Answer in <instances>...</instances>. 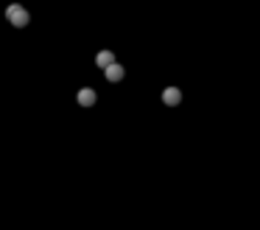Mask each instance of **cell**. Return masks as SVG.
Returning a JSON list of instances; mask_svg holds the SVG:
<instances>
[{"label": "cell", "instance_id": "obj_1", "mask_svg": "<svg viewBox=\"0 0 260 230\" xmlns=\"http://www.w3.org/2000/svg\"><path fill=\"white\" fill-rule=\"evenodd\" d=\"M6 17H8V22H11V26H17V28H25V26L31 22L28 8L20 6V3H11V6L6 8Z\"/></svg>", "mask_w": 260, "mask_h": 230}, {"label": "cell", "instance_id": "obj_2", "mask_svg": "<svg viewBox=\"0 0 260 230\" xmlns=\"http://www.w3.org/2000/svg\"><path fill=\"white\" fill-rule=\"evenodd\" d=\"M104 70H106V82H120L123 76H126V70H123V68H120L118 62H109V65H106Z\"/></svg>", "mask_w": 260, "mask_h": 230}, {"label": "cell", "instance_id": "obj_3", "mask_svg": "<svg viewBox=\"0 0 260 230\" xmlns=\"http://www.w3.org/2000/svg\"><path fill=\"white\" fill-rule=\"evenodd\" d=\"M95 98H98V96H95V90H90V87L78 90V104H81V107H92V104H95Z\"/></svg>", "mask_w": 260, "mask_h": 230}, {"label": "cell", "instance_id": "obj_4", "mask_svg": "<svg viewBox=\"0 0 260 230\" xmlns=\"http://www.w3.org/2000/svg\"><path fill=\"white\" fill-rule=\"evenodd\" d=\"M162 101H165V104H168V107H176V104H179V101H182V93H179V90H176V87H168V90H165V93H162Z\"/></svg>", "mask_w": 260, "mask_h": 230}, {"label": "cell", "instance_id": "obj_5", "mask_svg": "<svg viewBox=\"0 0 260 230\" xmlns=\"http://www.w3.org/2000/svg\"><path fill=\"white\" fill-rule=\"evenodd\" d=\"M109 62H115V54H112V50H101L98 56H95V65H98V68H106Z\"/></svg>", "mask_w": 260, "mask_h": 230}]
</instances>
